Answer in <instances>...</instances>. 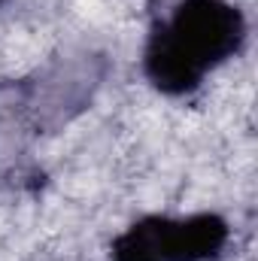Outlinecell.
<instances>
[{
    "mask_svg": "<svg viewBox=\"0 0 258 261\" xmlns=\"http://www.w3.org/2000/svg\"><path fill=\"white\" fill-rule=\"evenodd\" d=\"M3 3H6V0H0V6H3Z\"/></svg>",
    "mask_w": 258,
    "mask_h": 261,
    "instance_id": "obj_3",
    "label": "cell"
},
{
    "mask_svg": "<svg viewBox=\"0 0 258 261\" xmlns=\"http://www.w3.org/2000/svg\"><path fill=\"white\" fill-rule=\"evenodd\" d=\"M231 246L222 213H146L110 243V261H219Z\"/></svg>",
    "mask_w": 258,
    "mask_h": 261,
    "instance_id": "obj_2",
    "label": "cell"
},
{
    "mask_svg": "<svg viewBox=\"0 0 258 261\" xmlns=\"http://www.w3.org/2000/svg\"><path fill=\"white\" fill-rule=\"evenodd\" d=\"M249 40V18L234 0H173L143 40L140 73L164 97H189L234 61Z\"/></svg>",
    "mask_w": 258,
    "mask_h": 261,
    "instance_id": "obj_1",
    "label": "cell"
}]
</instances>
